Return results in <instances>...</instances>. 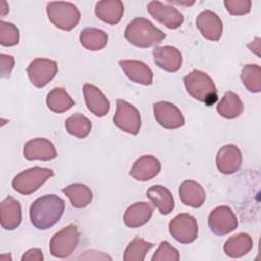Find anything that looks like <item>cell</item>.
I'll return each instance as SVG.
<instances>
[{"label":"cell","mask_w":261,"mask_h":261,"mask_svg":"<svg viewBox=\"0 0 261 261\" xmlns=\"http://www.w3.org/2000/svg\"><path fill=\"white\" fill-rule=\"evenodd\" d=\"M65 208L64 201L56 195H44L35 200L30 207L32 224L41 230L54 226L61 218Z\"/></svg>","instance_id":"6da1fadb"},{"label":"cell","mask_w":261,"mask_h":261,"mask_svg":"<svg viewBox=\"0 0 261 261\" xmlns=\"http://www.w3.org/2000/svg\"><path fill=\"white\" fill-rule=\"evenodd\" d=\"M124 37L136 47L149 48L160 44L165 39L166 35L149 19L136 17L127 24Z\"/></svg>","instance_id":"7a4b0ae2"},{"label":"cell","mask_w":261,"mask_h":261,"mask_svg":"<svg viewBox=\"0 0 261 261\" xmlns=\"http://www.w3.org/2000/svg\"><path fill=\"white\" fill-rule=\"evenodd\" d=\"M184 84L187 92L193 98L207 106H211L217 101L216 87L213 80L206 72L194 69L184 77Z\"/></svg>","instance_id":"3957f363"},{"label":"cell","mask_w":261,"mask_h":261,"mask_svg":"<svg viewBox=\"0 0 261 261\" xmlns=\"http://www.w3.org/2000/svg\"><path fill=\"white\" fill-rule=\"evenodd\" d=\"M46 10L50 21L63 31H71L77 25L81 18L77 7L71 2L51 1L47 3Z\"/></svg>","instance_id":"277c9868"},{"label":"cell","mask_w":261,"mask_h":261,"mask_svg":"<svg viewBox=\"0 0 261 261\" xmlns=\"http://www.w3.org/2000/svg\"><path fill=\"white\" fill-rule=\"evenodd\" d=\"M53 175L52 169L35 166L15 175L12 179V188L22 195H31Z\"/></svg>","instance_id":"5b68a950"},{"label":"cell","mask_w":261,"mask_h":261,"mask_svg":"<svg viewBox=\"0 0 261 261\" xmlns=\"http://www.w3.org/2000/svg\"><path fill=\"white\" fill-rule=\"evenodd\" d=\"M80 241L79 228L69 224L57 231L50 240V254L56 258H67L76 249Z\"/></svg>","instance_id":"8992f818"},{"label":"cell","mask_w":261,"mask_h":261,"mask_svg":"<svg viewBox=\"0 0 261 261\" xmlns=\"http://www.w3.org/2000/svg\"><path fill=\"white\" fill-rule=\"evenodd\" d=\"M113 122L119 129L135 136L141 128V115L134 105L125 100L118 99L116 101V111L113 116Z\"/></svg>","instance_id":"52a82bcc"},{"label":"cell","mask_w":261,"mask_h":261,"mask_svg":"<svg viewBox=\"0 0 261 261\" xmlns=\"http://www.w3.org/2000/svg\"><path fill=\"white\" fill-rule=\"evenodd\" d=\"M169 233L181 244L193 243L198 237V222L194 216L188 213H179L174 216L169 224Z\"/></svg>","instance_id":"ba28073f"},{"label":"cell","mask_w":261,"mask_h":261,"mask_svg":"<svg viewBox=\"0 0 261 261\" xmlns=\"http://www.w3.org/2000/svg\"><path fill=\"white\" fill-rule=\"evenodd\" d=\"M238 218L228 206H218L208 216L209 228L216 236L228 234L238 227Z\"/></svg>","instance_id":"9c48e42d"},{"label":"cell","mask_w":261,"mask_h":261,"mask_svg":"<svg viewBox=\"0 0 261 261\" xmlns=\"http://www.w3.org/2000/svg\"><path fill=\"white\" fill-rule=\"evenodd\" d=\"M58 70L57 63L48 58H36L27 67L31 83L37 88L45 87L53 80Z\"/></svg>","instance_id":"30bf717a"},{"label":"cell","mask_w":261,"mask_h":261,"mask_svg":"<svg viewBox=\"0 0 261 261\" xmlns=\"http://www.w3.org/2000/svg\"><path fill=\"white\" fill-rule=\"evenodd\" d=\"M147 8L153 18L170 30L179 28L184 22L182 13L169 4L160 1H151L148 3Z\"/></svg>","instance_id":"8fae6325"},{"label":"cell","mask_w":261,"mask_h":261,"mask_svg":"<svg viewBox=\"0 0 261 261\" xmlns=\"http://www.w3.org/2000/svg\"><path fill=\"white\" fill-rule=\"evenodd\" d=\"M153 112L157 122L166 129H175L185 124V118L181 111L168 101L154 103Z\"/></svg>","instance_id":"7c38bea8"},{"label":"cell","mask_w":261,"mask_h":261,"mask_svg":"<svg viewBox=\"0 0 261 261\" xmlns=\"http://www.w3.org/2000/svg\"><path fill=\"white\" fill-rule=\"evenodd\" d=\"M241 165L242 153L236 145H224L217 152L216 166L219 172L223 174H232L240 169Z\"/></svg>","instance_id":"4fadbf2b"},{"label":"cell","mask_w":261,"mask_h":261,"mask_svg":"<svg viewBox=\"0 0 261 261\" xmlns=\"http://www.w3.org/2000/svg\"><path fill=\"white\" fill-rule=\"evenodd\" d=\"M23 156L28 160L48 161L57 156L54 145L45 138H35L28 141L23 148Z\"/></svg>","instance_id":"5bb4252c"},{"label":"cell","mask_w":261,"mask_h":261,"mask_svg":"<svg viewBox=\"0 0 261 261\" xmlns=\"http://www.w3.org/2000/svg\"><path fill=\"white\" fill-rule=\"evenodd\" d=\"M155 64L168 72L177 71L182 64V56L178 49L172 46L156 47L153 50Z\"/></svg>","instance_id":"9a60e30c"},{"label":"cell","mask_w":261,"mask_h":261,"mask_svg":"<svg viewBox=\"0 0 261 261\" xmlns=\"http://www.w3.org/2000/svg\"><path fill=\"white\" fill-rule=\"evenodd\" d=\"M83 94L87 108L96 116H105L110 109V103L103 92L92 84H85Z\"/></svg>","instance_id":"2e32d148"},{"label":"cell","mask_w":261,"mask_h":261,"mask_svg":"<svg viewBox=\"0 0 261 261\" xmlns=\"http://www.w3.org/2000/svg\"><path fill=\"white\" fill-rule=\"evenodd\" d=\"M196 25L202 36L209 41H218L222 35V21L219 16L211 11H202L196 19Z\"/></svg>","instance_id":"e0dca14e"},{"label":"cell","mask_w":261,"mask_h":261,"mask_svg":"<svg viewBox=\"0 0 261 261\" xmlns=\"http://www.w3.org/2000/svg\"><path fill=\"white\" fill-rule=\"evenodd\" d=\"M159 160L152 155H145L138 158L129 171V175L139 181H148L154 178L160 171Z\"/></svg>","instance_id":"ac0fdd59"},{"label":"cell","mask_w":261,"mask_h":261,"mask_svg":"<svg viewBox=\"0 0 261 261\" xmlns=\"http://www.w3.org/2000/svg\"><path fill=\"white\" fill-rule=\"evenodd\" d=\"M119 66L125 73V75L133 82L149 86L153 83L152 69L143 61L127 59L119 60Z\"/></svg>","instance_id":"d6986e66"},{"label":"cell","mask_w":261,"mask_h":261,"mask_svg":"<svg viewBox=\"0 0 261 261\" xmlns=\"http://www.w3.org/2000/svg\"><path fill=\"white\" fill-rule=\"evenodd\" d=\"M1 226L6 230H13L21 222V206L14 198L6 197L0 205Z\"/></svg>","instance_id":"ffe728a7"},{"label":"cell","mask_w":261,"mask_h":261,"mask_svg":"<svg viewBox=\"0 0 261 261\" xmlns=\"http://www.w3.org/2000/svg\"><path fill=\"white\" fill-rule=\"evenodd\" d=\"M153 207L147 202H137L124 212L123 221L126 226L137 228L146 224L152 217Z\"/></svg>","instance_id":"44dd1931"},{"label":"cell","mask_w":261,"mask_h":261,"mask_svg":"<svg viewBox=\"0 0 261 261\" xmlns=\"http://www.w3.org/2000/svg\"><path fill=\"white\" fill-rule=\"evenodd\" d=\"M123 3L119 0H104L96 3L95 13L102 21L115 25L123 15Z\"/></svg>","instance_id":"7402d4cb"},{"label":"cell","mask_w":261,"mask_h":261,"mask_svg":"<svg viewBox=\"0 0 261 261\" xmlns=\"http://www.w3.org/2000/svg\"><path fill=\"white\" fill-rule=\"evenodd\" d=\"M147 197L158 211L163 214H169L174 208V199L171 192L160 185H154L147 191Z\"/></svg>","instance_id":"603a6c76"},{"label":"cell","mask_w":261,"mask_h":261,"mask_svg":"<svg viewBox=\"0 0 261 261\" xmlns=\"http://www.w3.org/2000/svg\"><path fill=\"white\" fill-rule=\"evenodd\" d=\"M178 193L182 204L193 208L201 207L206 199L204 188L194 180H185L180 185Z\"/></svg>","instance_id":"cb8c5ba5"},{"label":"cell","mask_w":261,"mask_h":261,"mask_svg":"<svg viewBox=\"0 0 261 261\" xmlns=\"http://www.w3.org/2000/svg\"><path fill=\"white\" fill-rule=\"evenodd\" d=\"M253 249V240L249 233L240 232L234 234L223 246V251L226 256L230 258H241L247 255Z\"/></svg>","instance_id":"d4e9b609"},{"label":"cell","mask_w":261,"mask_h":261,"mask_svg":"<svg viewBox=\"0 0 261 261\" xmlns=\"http://www.w3.org/2000/svg\"><path fill=\"white\" fill-rule=\"evenodd\" d=\"M216 110L224 118L232 119L243 113L244 105L241 98L233 92H226L216 106Z\"/></svg>","instance_id":"484cf974"},{"label":"cell","mask_w":261,"mask_h":261,"mask_svg":"<svg viewBox=\"0 0 261 261\" xmlns=\"http://www.w3.org/2000/svg\"><path fill=\"white\" fill-rule=\"evenodd\" d=\"M62 193L69 199L71 205L75 208L87 207L93 199V193L89 187L84 184H71L62 189Z\"/></svg>","instance_id":"4316f807"},{"label":"cell","mask_w":261,"mask_h":261,"mask_svg":"<svg viewBox=\"0 0 261 261\" xmlns=\"http://www.w3.org/2000/svg\"><path fill=\"white\" fill-rule=\"evenodd\" d=\"M108 41L107 34L97 28H86L80 34V42L84 48L90 51L102 50Z\"/></svg>","instance_id":"83f0119b"},{"label":"cell","mask_w":261,"mask_h":261,"mask_svg":"<svg viewBox=\"0 0 261 261\" xmlns=\"http://www.w3.org/2000/svg\"><path fill=\"white\" fill-rule=\"evenodd\" d=\"M46 104L51 111L55 113H62L69 110L74 105V101L65 89L57 87L48 93Z\"/></svg>","instance_id":"f1b7e54d"},{"label":"cell","mask_w":261,"mask_h":261,"mask_svg":"<svg viewBox=\"0 0 261 261\" xmlns=\"http://www.w3.org/2000/svg\"><path fill=\"white\" fill-rule=\"evenodd\" d=\"M65 129L68 134L79 139H84L90 134L92 123L88 117L76 112L65 120Z\"/></svg>","instance_id":"f546056e"},{"label":"cell","mask_w":261,"mask_h":261,"mask_svg":"<svg viewBox=\"0 0 261 261\" xmlns=\"http://www.w3.org/2000/svg\"><path fill=\"white\" fill-rule=\"evenodd\" d=\"M154 247L153 243L147 242L139 237H135L126 247L123 260L124 261H144L147 253Z\"/></svg>","instance_id":"4dcf8cb0"},{"label":"cell","mask_w":261,"mask_h":261,"mask_svg":"<svg viewBox=\"0 0 261 261\" xmlns=\"http://www.w3.org/2000/svg\"><path fill=\"white\" fill-rule=\"evenodd\" d=\"M241 80L251 93L261 91V67L258 64H246L242 68Z\"/></svg>","instance_id":"1f68e13d"},{"label":"cell","mask_w":261,"mask_h":261,"mask_svg":"<svg viewBox=\"0 0 261 261\" xmlns=\"http://www.w3.org/2000/svg\"><path fill=\"white\" fill-rule=\"evenodd\" d=\"M19 42V31L11 22L0 21V44L4 47H11Z\"/></svg>","instance_id":"d6a6232c"},{"label":"cell","mask_w":261,"mask_h":261,"mask_svg":"<svg viewBox=\"0 0 261 261\" xmlns=\"http://www.w3.org/2000/svg\"><path fill=\"white\" fill-rule=\"evenodd\" d=\"M180 258L177 249L172 247L167 241L159 244L158 249L152 256V261H178Z\"/></svg>","instance_id":"836d02e7"},{"label":"cell","mask_w":261,"mask_h":261,"mask_svg":"<svg viewBox=\"0 0 261 261\" xmlns=\"http://www.w3.org/2000/svg\"><path fill=\"white\" fill-rule=\"evenodd\" d=\"M223 4L231 15L247 14L251 11L252 6V2L250 0H225Z\"/></svg>","instance_id":"e575fe53"},{"label":"cell","mask_w":261,"mask_h":261,"mask_svg":"<svg viewBox=\"0 0 261 261\" xmlns=\"http://www.w3.org/2000/svg\"><path fill=\"white\" fill-rule=\"evenodd\" d=\"M0 63H1V71L0 75L2 79H7L10 76L12 68L14 66V58L11 55L1 53L0 54Z\"/></svg>","instance_id":"d590c367"},{"label":"cell","mask_w":261,"mask_h":261,"mask_svg":"<svg viewBox=\"0 0 261 261\" xmlns=\"http://www.w3.org/2000/svg\"><path fill=\"white\" fill-rule=\"evenodd\" d=\"M21 260L24 261V260H30V261H42L44 260V257H43V254H42V251L41 249L39 248H33V249H30L29 251H27L24 253V255L21 257Z\"/></svg>","instance_id":"8d00e7d4"},{"label":"cell","mask_w":261,"mask_h":261,"mask_svg":"<svg viewBox=\"0 0 261 261\" xmlns=\"http://www.w3.org/2000/svg\"><path fill=\"white\" fill-rule=\"evenodd\" d=\"M7 11H8V5L5 1H2L1 2V17H4Z\"/></svg>","instance_id":"74e56055"}]
</instances>
